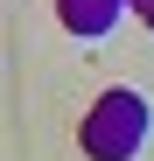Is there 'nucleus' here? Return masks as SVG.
Returning <instances> with one entry per match:
<instances>
[{
    "instance_id": "f03ea898",
    "label": "nucleus",
    "mask_w": 154,
    "mask_h": 161,
    "mask_svg": "<svg viewBox=\"0 0 154 161\" xmlns=\"http://www.w3.org/2000/svg\"><path fill=\"white\" fill-rule=\"evenodd\" d=\"M56 7H63V21H70V35H105L133 0H56Z\"/></svg>"
},
{
    "instance_id": "7ed1b4c3",
    "label": "nucleus",
    "mask_w": 154,
    "mask_h": 161,
    "mask_svg": "<svg viewBox=\"0 0 154 161\" xmlns=\"http://www.w3.org/2000/svg\"><path fill=\"white\" fill-rule=\"evenodd\" d=\"M133 14H140V21H147V28H154V0H133Z\"/></svg>"
},
{
    "instance_id": "f257e3e1",
    "label": "nucleus",
    "mask_w": 154,
    "mask_h": 161,
    "mask_svg": "<svg viewBox=\"0 0 154 161\" xmlns=\"http://www.w3.org/2000/svg\"><path fill=\"white\" fill-rule=\"evenodd\" d=\"M77 140H84L91 161H133V154L147 147V98H140V91H105V98L84 112Z\"/></svg>"
}]
</instances>
